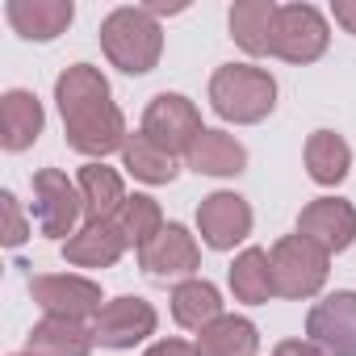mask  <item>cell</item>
<instances>
[{
  "label": "cell",
  "instance_id": "cb8c5ba5",
  "mask_svg": "<svg viewBox=\"0 0 356 356\" xmlns=\"http://www.w3.org/2000/svg\"><path fill=\"white\" fill-rule=\"evenodd\" d=\"M231 293L235 302H248V306H264L268 298H277V285H273V260L264 248H243L231 264Z\"/></svg>",
  "mask_w": 356,
  "mask_h": 356
},
{
  "label": "cell",
  "instance_id": "7a4b0ae2",
  "mask_svg": "<svg viewBox=\"0 0 356 356\" xmlns=\"http://www.w3.org/2000/svg\"><path fill=\"white\" fill-rule=\"evenodd\" d=\"M97 38H101L105 59H109L118 72H126V76H147V72H155V63H159V55H163L159 17H151L143 5H122V9H113V13L101 22Z\"/></svg>",
  "mask_w": 356,
  "mask_h": 356
},
{
  "label": "cell",
  "instance_id": "30bf717a",
  "mask_svg": "<svg viewBox=\"0 0 356 356\" xmlns=\"http://www.w3.org/2000/svg\"><path fill=\"white\" fill-rule=\"evenodd\" d=\"M159 327V314L147 298H134V293H122V298H109L101 306V314L92 318V335L101 348H134L143 343L147 335H155Z\"/></svg>",
  "mask_w": 356,
  "mask_h": 356
},
{
  "label": "cell",
  "instance_id": "f546056e",
  "mask_svg": "<svg viewBox=\"0 0 356 356\" xmlns=\"http://www.w3.org/2000/svg\"><path fill=\"white\" fill-rule=\"evenodd\" d=\"M331 17H335V26L356 34V0H331Z\"/></svg>",
  "mask_w": 356,
  "mask_h": 356
},
{
  "label": "cell",
  "instance_id": "ac0fdd59",
  "mask_svg": "<svg viewBox=\"0 0 356 356\" xmlns=\"http://www.w3.org/2000/svg\"><path fill=\"white\" fill-rule=\"evenodd\" d=\"M122 252L126 243L113 231V222H84L72 239H63V260L72 268H113Z\"/></svg>",
  "mask_w": 356,
  "mask_h": 356
},
{
  "label": "cell",
  "instance_id": "6da1fadb",
  "mask_svg": "<svg viewBox=\"0 0 356 356\" xmlns=\"http://www.w3.org/2000/svg\"><path fill=\"white\" fill-rule=\"evenodd\" d=\"M55 105L63 118V138L72 151L88 159H105L126 147L130 130L109 92V80L92 63H72L55 80Z\"/></svg>",
  "mask_w": 356,
  "mask_h": 356
},
{
  "label": "cell",
  "instance_id": "7402d4cb",
  "mask_svg": "<svg viewBox=\"0 0 356 356\" xmlns=\"http://www.w3.org/2000/svg\"><path fill=\"white\" fill-rule=\"evenodd\" d=\"M197 356H256L260 352V331L243 314H222L206 331H197Z\"/></svg>",
  "mask_w": 356,
  "mask_h": 356
},
{
  "label": "cell",
  "instance_id": "7c38bea8",
  "mask_svg": "<svg viewBox=\"0 0 356 356\" xmlns=\"http://www.w3.org/2000/svg\"><path fill=\"white\" fill-rule=\"evenodd\" d=\"M197 235L210 252H231L252 235V206L239 193H210L197 206Z\"/></svg>",
  "mask_w": 356,
  "mask_h": 356
},
{
  "label": "cell",
  "instance_id": "9c48e42d",
  "mask_svg": "<svg viewBox=\"0 0 356 356\" xmlns=\"http://www.w3.org/2000/svg\"><path fill=\"white\" fill-rule=\"evenodd\" d=\"M306 339L327 356H356V289H335L306 310Z\"/></svg>",
  "mask_w": 356,
  "mask_h": 356
},
{
  "label": "cell",
  "instance_id": "5b68a950",
  "mask_svg": "<svg viewBox=\"0 0 356 356\" xmlns=\"http://www.w3.org/2000/svg\"><path fill=\"white\" fill-rule=\"evenodd\" d=\"M34 185V222L51 239H72L84 227V202L76 181H67V172L59 168H38L30 176Z\"/></svg>",
  "mask_w": 356,
  "mask_h": 356
},
{
  "label": "cell",
  "instance_id": "603a6c76",
  "mask_svg": "<svg viewBox=\"0 0 356 356\" xmlns=\"http://www.w3.org/2000/svg\"><path fill=\"white\" fill-rule=\"evenodd\" d=\"M348 168H352V147L343 143V134L335 130H314L306 138V172L310 181L323 189H335L348 181Z\"/></svg>",
  "mask_w": 356,
  "mask_h": 356
},
{
  "label": "cell",
  "instance_id": "4316f807",
  "mask_svg": "<svg viewBox=\"0 0 356 356\" xmlns=\"http://www.w3.org/2000/svg\"><path fill=\"white\" fill-rule=\"evenodd\" d=\"M0 210H5V248H22L26 239H30V222H26V210H22V202H17V193H0Z\"/></svg>",
  "mask_w": 356,
  "mask_h": 356
},
{
  "label": "cell",
  "instance_id": "4fadbf2b",
  "mask_svg": "<svg viewBox=\"0 0 356 356\" xmlns=\"http://www.w3.org/2000/svg\"><path fill=\"white\" fill-rule=\"evenodd\" d=\"M298 235L318 243L327 256H339L356 243V206L343 197H314L298 214Z\"/></svg>",
  "mask_w": 356,
  "mask_h": 356
},
{
  "label": "cell",
  "instance_id": "277c9868",
  "mask_svg": "<svg viewBox=\"0 0 356 356\" xmlns=\"http://www.w3.org/2000/svg\"><path fill=\"white\" fill-rule=\"evenodd\" d=\"M268 260H273V285H277V298H289V302H306L314 298L323 285H327V273H331V256L310 243L306 235H281L273 248H268Z\"/></svg>",
  "mask_w": 356,
  "mask_h": 356
},
{
  "label": "cell",
  "instance_id": "3957f363",
  "mask_svg": "<svg viewBox=\"0 0 356 356\" xmlns=\"http://www.w3.org/2000/svg\"><path fill=\"white\" fill-rule=\"evenodd\" d=\"M210 109L222 122L256 126L277 109V80L256 63H222L210 76Z\"/></svg>",
  "mask_w": 356,
  "mask_h": 356
},
{
  "label": "cell",
  "instance_id": "e0dca14e",
  "mask_svg": "<svg viewBox=\"0 0 356 356\" xmlns=\"http://www.w3.org/2000/svg\"><path fill=\"white\" fill-rule=\"evenodd\" d=\"M185 163L197 176H218L222 181V176H239L248 168V147L235 134H227V130H202L197 143L189 147Z\"/></svg>",
  "mask_w": 356,
  "mask_h": 356
},
{
  "label": "cell",
  "instance_id": "ffe728a7",
  "mask_svg": "<svg viewBox=\"0 0 356 356\" xmlns=\"http://www.w3.org/2000/svg\"><path fill=\"white\" fill-rule=\"evenodd\" d=\"M172 318L181 323L185 331H206L214 318H222V293L218 285L202 281V277H189V281H176L172 285Z\"/></svg>",
  "mask_w": 356,
  "mask_h": 356
},
{
  "label": "cell",
  "instance_id": "44dd1931",
  "mask_svg": "<svg viewBox=\"0 0 356 356\" xmlns=\"http://www.w3.org/2000/svg\"><path fill=\"white\" fill-rule=\"evenodd\" d=\"M277 9H281V5H273V0H235V5H231V38H235L252 59L273 55Z\"/></svg>",
  "mask_w": 356,
  "mask_h": 356
},
{
  "label": "cell",
  "instance_id": "8fae6325",
  "mask_svg": "<svg viewBox=\"0 0 356 356\" xmlns=\"http://www.w3.org/2000/svg\"><path fill=\"white\" fill-rule=\"evenodd\" d=\"M138 268L155 281H189L202 268V248L189 235V227L168 222L143 252H138Z\"/></svg>",
  "mask_w": 356,
  "mask_h": 356
},
{
  "label": "cell",
  "instance_id": "ba28073f",
  "mask_svg": "<svg viewBox=\"0 0 356 356\" xmlns=\"http://www.w3.org/2000/svg\"><path fill=\"white\" fill-rule=\"evenodd\" d=\"M331 26L314 5H281L273 26V55L285 63H314L327 55Z\"/></svg>",
  "mask_w": 356,
  "mask_h": 356
},
{
  "label": "cell",
  "instance_id": "2e32d148",
  "mask_svg": "<svg viewBox=\"0 0 356 356\" xmlns=\"http://www.w3.org/2000/svg\"><path fill=\"white\" fill-rule=\"evenodd\" d=\"M76 189L84 202V222H109L122 206H126V185H122V172L105 168L101 159H88L76 176Z\"/></svg>",
  "mask_w": 356,
  "mask_h": 356
},
{
  "label": "cell",
  "instance_id": "8992f818",
  "mask_svg": "<svg viewBox=\"0 0 356 356\" xmlns=\"http://www.w3.org/2000/svg\"><path fill=\"white\" fill-rule=\"evenodd\" d=\"M155 147H163L168 155H189V147L197 143V134L206 130L202 126V113H197V105L189 101V97H181V92H159V97H151L147 101V109H143V126H138Z\"/></svg>",
  "mask_w": 356,
  "mask_h": 356
},
{
  "label": "cell",
  "instance_id": "f1b7e54d",
  "mask_svg": "<svg viewBox=\"0 0 356 356\" xmlns=\"http://www.w3.org/2000/svg\"><path fill=\"white\" fill-rule=\"evenodd\" d=\"M273 356H327V352L318 343H310V339H281L273 348Z\"/></svg>",
  "mask_w": 356,
  "mask_h": 356
},
{
  "label": "cell",
  "instance_id": "d6986e66",
  "mask_svg": "<svg viewBox=\"0 0 356 356\" xmlns=\"http://www.w3.org/2000/svg\"><path fill=\"white\" fill-rule=\"evenodd\" d=\"M97 348V335L88 323H72V318H47L34 323L26 352L30 356H88Z\"/></svg>",
  "mask_w": 356,
  "mask_h": 356
},
{
  "label": "cell",
  "instance_id": "d4e9b609",
  "mask_svg": "<svg viewBox=\"0 0 356 356\" xmlns=\"http://www.w3.org/2000/svg\"><path fill=\"white\" fill-rule=\"evenodd\" d=\"M122 168L143 185H172L176 181V155H168L163 147H155L143 130H130L126 147H122Z\"/></svg>",
  "mask_w": 356,
  "mask_h": 356
},
{
  "label": "cell",
  "instance_id": "5bb4252c",
  "mask_svg": "<svg viewBox=\"0 0 356 356\" xmlns=\"http://www.w3.org/2000/svg\"><path fill=\"white\" fill-rule=\"evenodd\" d=\"M5 17L26 42H55L72 26L76 5L72 0H9Z\"/></svg>",
  "mask_w": 356,
  "mask_h": 356
},
{
  "label": "cell",
  "instance_id": "52a82bcc",
  "mask_svg": "<svg viewBox=\"0 0 356 356\" xmlns=\"http://www.w3.org/2000/svg\"><path fill=\"white\" fill-rule=\"evenodd\" d=\"M30 298L42 306L47 318H72V323H88L101 314L105 298L101 285L92 277L80 273H47V277H30Z\"/></svg>",
  "mask_w": 356,
  "mask_h": 356
},
{
  "label": "cell",
  "instance_id": "4dcf8cb0",
  "mask_svg": "<svg viewBox=\"0 0 356 356\" xmlns=\"http://www.w3.org/2000/svg\"><path fill=\"white\" fill-rule=\"evenodd\" d=\"M22 356H30V352H22Z\"/></svg>",
  "mask_w": 356,
  "mask_h": 356
},
{
  "label": "cell",
  "instance_id": "9a60e30c",
  "mask_svg": "<svg viewBox=\"0 0 356 356\" xmlns=\"http://www.w3.org/2000/svg\"><path fill=\"white\" fill-rule=\"evenodd\" d=\"M42 126H47V113H42V101L30 88H9L0 97V147L5 151L34 147Z\"/></svg>",
  "mask_w": 356,
  "mask_h": 356
},
{
  "label": "cell",
  "instance_id": "484cf974",
  "mask_svg": "<svg viewBox=\"0 0 356 356\" xmlns=\"http://www.w3.org/2000/svg\"><path fill=\"white\" fill-rule=\"evenodd\" d=\"M113 222V231L122 235V243L126 248H134V252H143L168 222H163V210H159V202L155 197H147V193H134V197H126V206L109 218Z\"/></svg>",
  "mask_w": 356,
  "mask_h": 356
},
{
  "label": "cell",
  "instance_id": "83f0119b",
  "mask_svg": "<svg viewBox=\"0 0 356 356\" xmlns=\"http://www.w3.org/2000/svg\"><path fill=\"white\" fill-rule=\"evenodd\" d=\"M143 356H197V343H189V339H159Z\"/></svg>",
  "mask_w": 356,
  "mask_h": 356
}]
</instances>
